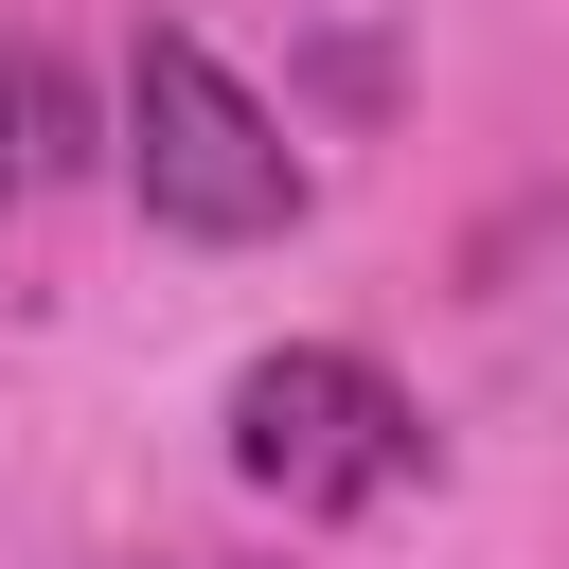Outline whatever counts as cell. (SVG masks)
<instances>
[{
    "instance_id": "cell-1",
    "label": "cell",
    "mask_w": 569,
    "mask_h": 569,
    "mask_svg": "<svg viewBox=\"0 0 569 569\" xmlns=\"http://www.w3.org/2000/svg\"><path fill=\"white\" fill-rule=\"evenodd\" d=\"M107 142H124V196H142L178 249H267V231H302V142H284V107H267L196 18H142V36H124Z\"/></svg>"
},
{
    "instance_id": "cell-2",
    "label": "cell",
    "mask_w": 569,
    "mask_h": 569,
    "mask_svg": "<svg viewBox=\"0 0 569 569\" xmlns=\"http://www.w3.org/2000/svg\"><path fill=\"white\" fill-rule=\"evenodd\" d=\"M231 480L284 498V516H373V498L427 480V409L391 391V356H356V338H284V356L231 373Z\"/></svg>"
},
{
    "instance_id": "cell-3",
    "label": "cell",
    "mask_w": 569,
    "mask_h": 569,
    "mask_svg": "<svg viewBox=\"0 0 569 569\" xmlns=\"http://www.w3.org/2000/svg\"><path fill=\"white\" fill-rule=\"evenodd\" d=\"M0 178H18V89H0Z\"/></svg>"
}]
</instances>
